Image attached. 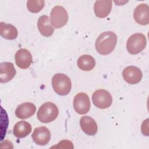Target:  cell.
I'll return each instance as SVG.
<instances>
[{"mask_svg":"<svg viewBox=\"0 0 149 149\" xmlns=\"http://www.w3.org/2000/svg\"><path fill=\"white\" fill-rule=\"evenodd\" d=\"M117 43V36L111 31L101 33L95 41V48L101 55H105L111 53Z\"/></svg>","mask_w":149,"mask_h":149,"instance_id":"1","label":"cell"},{"mask_svg":"<svg viewBox=\"0 0 149 149\" xmlns=\"http://www.w3.org/2000/svg\"><path fill=\"white\" fill-rule=\"evenodd\" d=\"M52 86L54 91L59 95L68 94L72 88L70 78L63 73H56L52 79Z\"/></svg>","mask_w":149,"mask_h":149,"instance_id":"2","label":"cell"},{"mask_svg":"<svg viewBox=\"0 0 149 149\" xmlns=\"http://www.w3.org/2000/svg\"><path fill=\"white\" fill-rule=\"evenodd\" d=\"M59 114L58 107L52 102H47L39 108L37 116L39 121L42 123H49L54 120Z\"/></svg>","mask_w":149,"mask_h":149,"instance_id":"3","label":"cell"},{"mask_svg":"<svg viewBox=\"0 0 149 149\" xmlns=\"http://www.w3.org/2000/svg\"><path fill=\"white\" fill-rule=\"evenodd\" d=\"M147 40L142 33H135L132 35L126 42V49L128 52L135 55L141 52L146 47Z\"/></svg>","mask_w":149,"mask_h":149,"instance_id":"4","label":"cell"},{"mask_svg":"<svg viewBox=\"0 0 149 149\" xmlns=\"http://www.w3.org/2000/svg\"><path fill=\"white\" fill-rule=\"evenodd\" d=\"M50 20L52 26L59 29L64 26L68 20V14L66 10L62 6L54 7L51 12Z\"/></svg>","mask_w":149,"mask_h":149,"instance_id":"5","label":"cell"},{"mask_svg":"<svg viewBox=\"0 0 149 149\" xmlns=\"http://www.w3.org/2000/svg\"><path fill=\"white\" fill-rule=\"evenodd\" d=\"M93 104L100 109L109 108L112 102V98L107 90L100 89L95 91L92 95Z\"/></svg>","mask_w":149,"mask_h":149,"instance_id":"6","label":"cell"},{"mask_svg":"<svg viewBox=\"0 0 149 149\" xmlns=\"http://www.w3.org/2000/svg\"><path fill=\"white\" fill-rule=\"evenodd\" d=\"M73 108L75 111L80 114L87 113L90 109V101L88 96L84 93H79L73 99Z\"/></svg>","mask_w":149,"mask_h":149,"instance_id":"7","label":"cell"},{"mask_svg":"<svg viewBox=\"0 0 149 149\" xmlns=\"http://www.w3.org/2000/svg\"><path fill=\"white\" fill-rule=\"evenodd\" d=\"M123 79L129 84H135L139 83L143 77L141 70L134 66L125 68L122 72Z\"/></svg>","mask_w":149,"mask_h":149,"instance_id":"8","label":"cell"},{"mask_svg":"<svg viewBox=\"0 0 149 149\" xmlns=\"http://www.w3.org/2000/svg\"><path fill=\"white\" fill-rule=\"evenodd\" d=\"M134 20L139 24L144 26L149 23V7L146 3H141L137 6L133 12Z\"/></svg>","mask_w":149,"mask_h":149,"instance_id":"9","label":"cell"},{"mask_svg":"<svg viewBox=\"0 0 149 149\" xmlns=\"http://www.w3.org/2000/svg\"><path fill=\"white\" fill-rule=\"evenodd\" d=\"M31 137L37 144L44 146L49 143L51 139V133L46 127L41 126L34 130Z\"/></svg>","mask_w":149,"mask_h":149,"instance_id":"10","label":"cell"},{"mask_svg":"<svg viewBox=\"0 0 149 149\" xmlns=\"http://www.w3.org/2000/svg\"><path fill=\"white\" fill-rule=\"evenodd\" d=\"M15 62L16 65L23 69L30 67L32 63V55L26 49H20L15 54Z\"/></svg>","mask_w":149,"mask_h":149,"instance_id":"11","label":"cell"},{"mask_svg":"<svg viewBox=\"0 0 149 149\" xmlns=\"http://www.w3.org/2000/svg\"><path fill=\"white\" fill-rule=\"evenodd\" d=\"M112 1L111 0H101L95 1L94 5V11L97 17L104 18L111 11Z\"/></svg>","mask_w":149,"mask_h":149,"instance_id":"12","label":"cell"},{"mask_svg":"<svg viewBox=\"0 0 149 149\" xmlns=\"http://www.w3.org/2000/svg\"><path fill=\"white\" fill-rule=\"evenodd\" d=\"M14 65L11 62L0 63V82L6 83L11 80L16 74Z\"/></svg>","mask_w":149,"mask_h":149,"instance_id":"13","label":"cell"},{"mask_svg":"<svg viewBox=\"0 0 149 149\" xmlns=\"http://www.w3.org/2000/svg\"><path fill=\"white\" fill-rule=\"evenodd\" d=\"M36 107L31 102H24L21 104L16 109L15 115L17 118L21 119H26L34 115Z\"/></svg>","mask_w":149,"mask_h":149,"instance_id":"14","label":"cell"},{"mask_svg":"<svg viewBox=\"0 0 149 149\" xmlns=\"http://www.w3.org/2000/svg\"><path fill=\"white\" fill-rule=\"evenodd\" d=\"M37 27L40 33L45 37L51 36L54 33V27L47 15H42L39 17L37 22Z\"/></svg>","mask_w":149,"mask_h":149,"instance_id":"15","label":"cell"},{"mask_svg":"<svg viewBox=\"0 0 149 149\" xmlns=\"http://www.w3.org/2000/svg\"><path fill=\"white\" fill-rule=\"evenodd\" d=\"M80 125L82 130L87 135L93 136L97 132V123L89 116H82L80 119Z\"/></svg>","mask_w":149,"mask_h":149,"instance_id":"16","label":"cell"},{"mask_svg":"<svg viewBox=\"0 0 149 149\" xmlns=\"http://www.w3.org/2000/svg\"><path fill=\"white\" fill-rule=\"evenodd\" d=\"M31 132V125L26 121L21 120L15 125L13 133L17 138H24L27 136Z\"/></svg>","mask_w":149,"mask_h":149,"instance_id":"17","label":"cell"},{"mask_svg":"<svg viewBox=\"0 0 149 149\" xmlns=\"http://www.w3.org/2000/svg\"><path fill=\"white\" fill-rule=\"evenodd\" d=\"M0 34L3 38L12 40L17 37L18 31L15 26L11 24L1 22Z\"/></svg>","mask_w":149,"mask_h":149,"instance_id":"18","label":"cell"},{"mask_svg":"<svg viewBox=\"0 0 149 149\" xmlns=\"http://www.w3.org/2000/svg\"><path fill=\"white\" fill-rule=\"evenodd\" d=\"M95 59L90 55H83L77 60L78 67L84 71L91 70L95 67Z\"/></svg>","mask_w":149,"mask_h":149,"instance_id":"19","label":"cell"},{"mask_svg":"<svg viewBox=\"0 0 149 149\" xmlns=\"http://www.w3.org/2000/svg\"><path fill=\"white\" fill-rule=\"evenodd\" d=\"M45 5L43 0H30L27 2V8L31 13H38L40 12Z\"/></svg>","mask_w":149,"mask_h":149,"instance_id":"20","label":"cell"}]
</instances>
